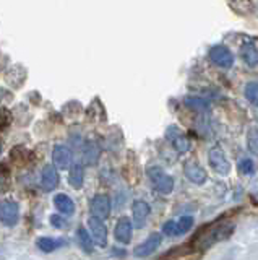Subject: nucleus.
Segmentation results:
<instances>
[{
  "label": "nucleus",
  "mask_w": 258,
  "mask_h": 260,
  "mask_svg": "<svg viewBox=\"0 0 258 260\" xmlns=\"http://www.w3.org/2000/svg\"><path fill=\"white\" fill-rule=\"evenodd\" d=\"M234 231H236V223L229 221V219H217V221L201 228L195 234V238L192 241V249L206 252L214 244L229 239Z\"/></svg>",
  "instance_id": "nucleus-1"
},
{
  "label": "nucleus",
  "mask_w": 258,
  "mask_h": 260,
  "mask_svg": "<svg viewBox=\"0 0 258 260\" xmlns=\"http://www.w3.org/2000/svg\"><path fill=\"white\" fill-rule=\"evenodd\" d=\"M148 177L151 181V185L155 187V190L159 193H171L174 190V179L166 174L161 168H150L148 169Z\"/></svg>",
  "instance_id": "nucleus-2"
},
{
  "label": "nucleus",
  "mask_w": 258,
  "mask_h": 260,
  "mask_svg": "<svg viewBox=\"0 0 258 260\" xmlns=\"http://www.w3.org/2000/svg\"><path fill=\"white\" fill-rule=\"evenodd\" d=\"M209 158V166L213 168L214 173L221 176H228L231 173V162L226 158V153L223 151L221 146H213L208 153Z\"/></svg>",
  "instance_id": "nucleus-3"
},
{
  "label": "nucleus",
  "mask_w": 258,
  "mask_h": 260,
  "mask_svg": "<svg viewBox=\"0 0 258 260\" xmlns=\"http://www.w3.org/2000/svg\"><path fill=\"white\" fill-rule=\"evenodd\" d=\"M193 226V218L192 216H182L180 219H171V221L164 223L163 226V233L169 238H175V236H182V234H187Z\"/></svg>",
  "instance_id": "nucleus-4"
},
{
  "label": "nucleus",
  "mask_w": 258,
  "mask_h": 260,
  "mask_svg": "<svg viewBox=\"0 0 258 260\" xmlns=\"http://www.w3.org/2000/svg\"><path fill=\"white\" fill-rule=\"evenodd\" d=\"M20 218V207L13 200L0 202V223L5 226H15Z\"/></svg>",
  "instance_id": "nucleus-5"
},
{
  "label": "nucleus",
  "mask_w": 258,
  "mask_h": 260,
  "mask_svg": "<svg viewBox=\"0 0 258 260\" xmlns=\"http://www.w3.org/2000/svg\"><path fill=\"white\" fill-rule=\"evenodd\" d=\"M166 138L172 143V146L175 148L177 153H187L190 150V140H189V137L185 135L177 125L167 127Z\"/></svg>",
  "instance_id": "nucleus-6"
},
{
  "label": "nucleus",
  "mask_w": 258,
  "mask_h": 260,
  "mask_svg": "<svg viewBox=\"0 0 258 260\" xmlns=\"http://www.w3.org/2000/svg\"><path fill=\"white\" fill-rule=\"evenodd\" d=\"M209 59L221 69H231L234 65L232 52L229 51V47H226L223 44H217V46L211 47V51H209Z\"/></svg>",
  "instance_id": "nucleus-7"
},
{
  "label": "nucleus",
  "mask_w": 258,
  "mask_h": 260,
  "mask_svg": "<svg viewBox=\"0 0 258 260\" xmlns=\"http://www.w3.org/2000/svg\"><path fill=\"white\" fill-rule=\"evenodd\" d=\"M90 208L93 216L99 219H106L110 215V199L106 193H98L96 197H93Z\"/></svg>",
  "instance_id": "nucleus-8"
},
{
  "label": "nucleus",
  "mask_w": 258,
  "mask_h": 260,
  "mask_svg": "<svg viewBox=\"0 0 258 260\" xmlns=\"http://www.w3.org/2000/svg\"><path fill=\"white\" fill-rule=\"evenodd\" d=\"M161 242H163V236H161L159 233H153L148 236L146 241L138 244V246L135 247L133 255L135 257H148L161 246Z\"/></svg>",
  "instance_id": "nucleus-9"
},
{
  "label": "nucleus",
  "mask_w": 258,
  "mask_h": 260,
  "mask_svg": "<svg viewBox=\"0 0 258 260\" xmlns=\"http://www.w3.org/2000/svg\"><path fill=\"white\" fill-rule=\"evenodd\" d=\"M88 226H90L93 241L101 247L106 246V244H107V230H106V226H104L102 219L91 216L90 219H88Z\"/></svg>",
  "instance_id": "nucleus-10"
},
{
  "label": "nucleus",
  "mask_w": 258,
  "mask_h": 260,
  "mask_svg": "<svg viewBox=\"0 0 258 260\" xmlns=\"http://www.w3.org/2000/svg\"><path fill=\"white\" fill-rule=\"evenodd\" d=\"M183 173H185V176H187V179H189L190 182L198 184V185L200 184H205L206 179H208L206 171L201 168L197 161H187V162H185Z\"/></svg>",
  "instance_id": "nucleus-11"
},
{
  "label": "nucleus",
  "mask_w": 258,
  "mask_h": 260,
  "mask_svg": "<svg viewBox=\"0 0 258 260\" xmlns=\"http://www.w3.org/2000/svg\"><path fill=\"white\" fill-rule=\"evenodd\" d=\"M52 161H54V166L60 169V171H65L70 168L71 165V151L63 145H57L54 146L52 150Z\"/></svg>",
  "instance_id": "nucleus-12"
},
{
  "label": "nucleus",
  "mask_w": 258,
  "mask_h": 260,
  "mask_svg": "<svg viewBox=\"0 0 258 260\" xmlns=\"http://www.w3.org/2000/svg\"><path fill=\"white\" fill-rule=\"evenodd\" d=\"M116 239L122 244H128L132 241V234H133V224L130 221V218L122 216L116 224Z\"/></svg>",
  "instance_id": "nucleus-13"
},
{
  "label": "nucleus",
  "mask_w": 258,
  "mask_h": 260,
  "mask_svg": "<svg viewBox=\"0 0 258 260\" xmlns=\"http://www.w3.org/2000/svg\"><path fill=\"white\" fill-rule=\"evenodd\" d=\"M57 185H59L57 168L51 166V165H46L44 169H43V174H41V187H43V190L52 192Z\"/></svg>",
  "instance_id": "nucleus-14"
},
{
  "label": "nucleus",
  "mask_w": 258,
  "mask_h": 260,
  "mask_svg": "<svg viewBox=\"0 0 258 260\" xmlns=\"http://www.w3.org/2000/svg\"><path fill=\"white\" fill-rule=\"evenodd\" d=\"M133 221H135V226L136 228H143L144 223H146V218L150 216V205L146 202H143V200H136L133 203Z\"/></svg>",
  "instance_id": "nucleus-15"
},
{
  "label": "nucleus",
  "mask_w": 258,
  "mask_h": 260,
  "mask_svg": "<svg viewBox=\"0 0 258 260\" xmlns=\"http://www.w3.org/2000/svg\"><path fill=\"white\" fill-rule=\"evenodd\" d=\"M101 156V150H99V145L96 142H86L85 143V150H83V161L86 162L88 166H96L99 161Z\"/></svg>",
  "instance_id": "nucleus-16"
},
{
  "label": "nucleus",
  "mask_w": 258,
  "mask_h": 260,
  "mask_svg": "<svg viewBox=\"0 0 258 260\" xmlns=\"http://www.w3.org/2000/svg\"><path fill=\"white\" fill-rule=\"evenodd\" d=\"M54 205L62 215H73L75 213V203L67 193H57V195H55Z\"/></svg>",
  "instance_id": "nucleus-17"
},
{
  "label": "nucleus",
  "mask_w": 258,
  "mask_h": 260,
  "mask_svg": "<svg viewBox=\"0 0 258 260\" xmlns=\"http://www.w3.org/2000/svg\"><path fill=\"white\" fill-rule=\"evenodd\" d=\"M240 55L244 62L250 65V67L258 65V49L252 43H244L240 46Z\"/></svg>",
  "instance_id": "nucleus-18"
},
{
  "label": "nucleus",
  "mask_w": 258,
  "mask_h": 260,
  "mask_svg": "<svg viewBox=\"0 0 258 260\" xmlns=\"http://www.w3.org/2000/svg\"><path fill=\"white\" fill-rule=\"evenodd\" d=\"M83 181H85V171L82 165H73L70 169V176H68V182L73 189L80 190L83 187Z\"/></svg>",
  "instance_id": "nucleus-19"
},
{
  "label": "nucleus",
  "mask_w": 258,
  "mask_h": 260,
  "mask_svg": "<svg viewBox=\"0 0 258 260\" xmlns=\"http://www.w3.org/2000/svg\"><path fill=\"white\" fill-rule=\"evenodd\" d=\"M38 249H41L43 252H54L55 249H59L60 246H65L63 239H52V238H39L36 241Z\"/></svg>",
  "instance_id": "nucleus-20"
},
{
  "label": "nucleus",
  "mask_w": 258,
  "mask_h": 260,
  "mask_svg": "<svg viewBox=\"0 0 258 260\" xmlns=\"http://www.w3.org/2000/svg\"><path fill=\"white\" fill-rule=\"evenodd\" d=\"M77 239H78V244L82 246V249L85 252H88V254H91V252L94 250V242H93V238L90 234L86 233L85 228H78V231H77Z\"/></svg>",
  "instance_id": "nucleus-21"
},
{
  "label": "nucleus",
  "mask_w": 258,
  "mask_h": 260,
  "mask_svg": "<svg viewBox=\"0 0 258 260\" xmlns=\"http://www.w3.org/2000/svg\"><path fill=\"white\" fill-rule=\"evenodd\" d=\"M185 106L190 109H195V111H206L208 109V103L205 100H201V98H195V96H189L185 98Z\"/></svg>",
  "instance_id": "nucleus-22"
},
{
  "label": "nucleus",
  "mask_w": 258,
  "mask_h": 260,
  "mask_svg": "<svg viewBox=\"0 0 258 260\" xmlns=\"http://www.w3.org/2000/svg\"><path fill=\"white\" fill-rule=\"evenodd\" d=\"M247 146L250 153L258 156V128H250L247 132Z\"/></svg>",
  "instance_id": "nucleus-23"
},
{
  "label": "nucleus",
  "mask_w": 258,
  "mask_h": 260,
  "mask_svg": "<svg viewBox=\"0 0 258 260\" xmlns=\"http://www.w3.org/2000/svg\"><path fill=\"white\" fill-rule=\"evenodd\" d=\"M244 91H245L247 100L253 106H258V83H255V81H252V83H247Z\"/></svg>",
  "instance_id": "nucleus-24"
},
{
  "label": "nucleus",
  "mask_w": 258,
  "mask_h": 260,
  "mask_svg": "<svg viewBox=\"0 0 258 260\" xmlns=\"http://www.w3.org/2000/svg\"><path fill=\"white\" fill-rule=\"evenodd\" d=\"M239 171H240V174H244V176H252L255 174V165H253V161L252 159H242L239 162Z\"/></svg>",
  "instance_id": "nucleus-25"
},
{
  "label": "nucleus",
  "mask_w": 258,
  "mask_h": 260,
  "mask_svg": "<svg viewBox=\"0 0 258 260\" xmlns=\"http://www.w3.org/2000/svg\"><path fill=\"white\" fill-rule=\"evenodd\" d=\"M12 124V112L5 108H0V130L7 128Z\"/></svg>",
  "instance_id": "nucleus-26"
},
{
  "label": "nucleus",
  "mask_w": 258,
  "mask_h": 260,
  "mask_svg": "<svg viewBox=\"0 0 258 260\" xmlns=\"http://www.w3.org/2000/svg\"><path fill=\"white\" fill-rule=\"evenodd\" d=\"M51 223H52L55 228H59V230H65V228H68L67 219H63V218L59 216V215H52V216H51Z\"/></svg>",
  "instance_id": "nucleus-27"
},
{
  "label": "nucleus",
  "mask_w": 258,
  "mask_h": 260,
  "mask_svg": "<svg viewBox=\"0 0 258 260\" xmlns=\"http://www.w3.org/2000/svg\"><path fill=\"white\" fill-rule=\"evenodd\" d=\"M2 98H4V91L0 89V101H2Z\"/></svg>",
  "instance_id": "nucleus-28"
},
{
  "label": "nucleus",
  "mask_w": 258,
  "mask_h": 260,
  "mask_svg": "<svg viewBox=\"0 0 258 260\" xmlns=\"http://www.w3.org/2000/svg\"><path fill=\"white\" fill-rule=\"evenodd\" d=\"M0 150H2V146H0Z\"/></svg>",
  "instance_id": "nucleus-29"
}]
</instances>
